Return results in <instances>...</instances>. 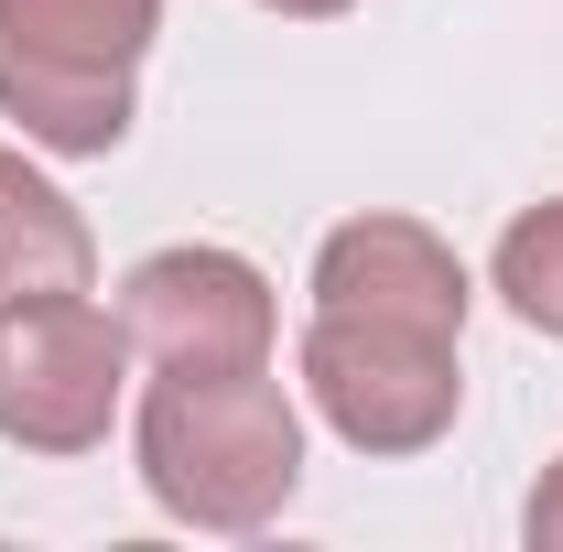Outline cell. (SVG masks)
<instances>
[{"label": "cell", "mask_w": 563, "mask_h": 552, "mask_svg": "<svg viewBox=\"0 0 563 552\" xmlns=\"http://www.w3.org/2000/svg\"><path fill=\"white\" fill-rule=\"evenodd\" d=\"M120 390H131V325H120V303L55 292V303H11L0 314V444H22V455H87V444H109Z\"/></svg>", "instance_id": "obj_4"}, {"label": "cell", "mask_w": 563, "mask_h": 552, "mask_svg": "<svg viewBox=\"0 0 563 552\" xmlns=\"http://www.w3.org/2000/svg\"><path fill=\"white\" fill-rule=\"evenodd\" d=\"M55 292H98V239H87L76 196L44 163L0 152V314L11 303H55Z\"/></svg>", "instance_id": "obj_7"}, {"label": "cell", "mask_w": 563, "mask_h": 552, "mask_svg": "<svg viewBox=\"0 0 563 552\" xmlns=\"http://www.w3.org/2000/svg\"><path fill=\"white\" fill-rule=\"evenodd\" d=\"M520 531H531V552H563V455L542 466V487H531V509H520Z\"/></svg>", "instance_id": "obj_9"}, {"label": "cell", "mask_w": 563, "mask_h": 552, "mask_svg": "<svg viewBox=\"0 0 563 552\" xmlns=\"http://www.w3.org/2000/svg\"><path fill=\"white\" fill-rule=\"evenodd\" d=\"M498 303L531 325V336H563V196H542V207H520L509 228H498Z\"/></svg>", "instance_id": "obj_8"}, {"label": "cell", "mask_w": 563, "mask_h": 552, "mask_svg": "<svg viewBox=\"0 0 563 552\" xmlns=\"http://www.w3.org/2000/svg\"><path fill=\"white\" fill-rule=\"evenodd\" d=\"M120 325H131L141 368H272L282 303H272V281H261V261L185 239V250L131 261V281H120Z\"/></svg>", "instance_id": "obj_5"}, {"label": "cell", "mask_w": 563, "mask_h": 552, "mask_svg": "<svg viewBox=\"0 0 563 552\" xmlns=\"http://www.w3.org/2000/svg\"><path fill=\"white\" fill-rule=\"evenodd\" d=\"M466 261L422 228V217H347L314 250V314H379L422 336H466Z\"/></svg>", "instance_id": "obj_6"}, {"label": "cell", "mask_w": 563, "mask_h": 552, "mask_svg": "<svg viewBox=\"0 0 563 552\" xmlns=\"http://www.w3.org/2000/svg\"><path fill=\"white\" fill-rule=\"evenodd\" d=\"M261 11H282V22H336V11H357V0H261Z\"/></svg>", "instance_id": "obj_10"}, {"label": "cell", "mask_w": 563, "mask_h": 552, "mask_svg": "<svg viewBox=\"0 0 563 552\" xmlns=\"http://www.w3.org/2000/svg\"><path fill=\"white\" fill-rule=\"evenodd\" d=\"M303 401L347 455H422L466 412L455 379V336L422 325H379V314H314L303 325Z\"/></svg>", "instance_id": "obj_3"}, {"label": "cell", "mask_w": 563, "mask_h": 552, "mask_svg": "<svg viewBox=\"0 0 563 552\" xmlns=\"http://www.w3.org/2000/svg\"><path fill=\"white\" fill-rule=\"evenodd\" d=\"M131 444L152 509L185 531H261L303 487V412L272 368H152Z\"/></svg>", "instance_id": "obj_1"}, {"label": "cell", "mask_w": 563, "mask_h": 552, "mask_svg": "<svg viewBox=\"0 0 563 552\" xmlns=\"http://www.w3.org/2000/svg\"><path fill=\"white\" fill-rule=\"evenodd\" d=\"M152 33L163 0H0V120L66 163L120 152Z\"/></svg>", "instance_id": "obj_2"}]
</instances>
